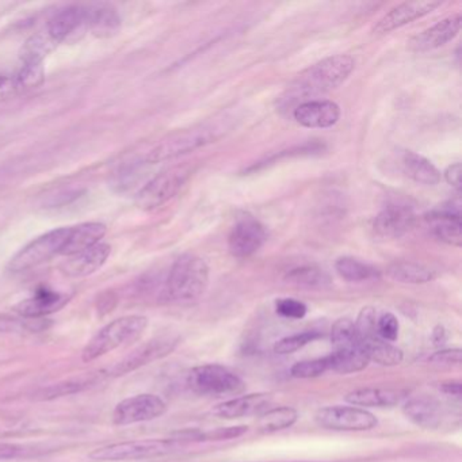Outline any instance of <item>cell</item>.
Wrapping results in <instances>:
<instances>
[{
  "label": "cell",
  "instance_id": "19",
  "mask_svg": "<svg viewBox=\"0 0 462 462\" xmlns=\"http://www.w3.org/2000/svg\"><path fill=\"white\" fill-rule=\"evenodd\" d=\"M293 117L304 128H331L339 121L340 107L332 101H305L294 109Z\"/></svg>",
  "mask_w": 462,
  "mask_h": 462
},
{
  "label": "cell",
  "instance_id": "34",
  "mask_svg": "<svg viewBox=\"0 0 462 462\" xmlns=\"http://www.w3.org/2000/svg\"><path fill=\"white\" fill-rule=\"evenodd\" d=\"M56 42L48 36L47 32L34 34L23 44L21 50L23 64H42L44 59L56 48Z\"/></svg>",
  "mask_w": 462,
  "mask_h": 462
},
{
  "label": "cell",
  "instance_id": "35",
  "mask_svg": "<svg viewBox=\"0 0 462 462\" xmlns=\"http://www.w3.org/2000/svg\"><path fill=\"white\" fill-rule=\"evenodd\" d=\"M331 342L335 350L361 346L358 334H356V324L351 319L343 318L335 321L331 328Z\"/></svg>",
  "mask_w": 462,
  "mask_h": 462
},
{
  "label": "cell",
  "instance_id": "4",
  "mask_svg": "<svg viewBox=\"0 0 462 462\" xmlns=\"http://www.w3.org/2000/svg\"><path fill=\"white\" fill-rule=\"evenodd\" d=\"M185 445L186 443L178 437L166 439L128 440L96 448L88 454V458L102 462L139 461L169 456Z\"/></svg>",
  "mask_w": 462,
  "mask_h": 462
},
{
  "label": "cell",
  "instance_id": "18",
  "mask_svg": "<svg viewBox=\"0 0 462 462\" xmlns=\"http://www.w3.org/2000/svg\"><path fill=\"white\" fill-rule=\"evenodd\" d=\"M404 415L416 426L427 430L439 429L445 420V407L437 397L419 394L404 402Z\"/></svg>",
  "mask_w": 462,
  "mask_h": 462
},
{
  "label": "cell",
  "instance_id": "16",
  "mask_svg": "<svg viewBox=\"0 0 462 462\" xmlns=\"http://www.w3.org/2000/svg\"><path fill=\"white\" fill-rule=\"evenodd\" d=\"M416 216L407 205H388L374 220L375 235L383 239H400L415 226Z\"/></svg>",
  "mask_w": 462,
  "mask_h": 462
},
{
  "label": "cell",
  "instance_id": "21",
  "mask_svg": "<svg viewBox=\"0 0 462 462\" xmlns=\"http://www.w3.org/2000/svg\"><path fill=\"white\" fill-rule=\"evenodd\" d=\"M432 235L440 242L461 247L462 223L458 207H446L434 210L427 217Z\"/></svg>",
  "mask_w": 462,
  "mask_h": 462
},
{
  "label": "cell",
  "instance_id": "37",
  "mask_svg": "<svg viewBox=\"0 0 462 462\" xmlns=\"http://www.w3.org/2000/svg\"><path fill=\"white\" fill-rule=\"evenodd\" d=\"M45 448L37 445H23V443L0 442V461L9 459L32 458L45 453Z\"/></svg>",
  "mask_w": 462,
  "mask_h": 462
},
{
  "label": "cell",
  "instance_id": "9",
  "mask_svg": "<svg viewBox=\"0 0 462 462\" xmlns=\"http://www.w3.org/2000/svg\"><path fill=\"white\" fill-rule=\"evenodd\" d=\"M319 426L334 431H367L378 424L377 418L365 408L328 405L316 412Z\"/></svg>",
  "mask_w": 462,
  "mask_h": 462
},
{
  "label": "cell",
  "instance_id": "29",
  "mask_svg": "<svg viewBox=\"0 0 462 462\" xmlns=\"http://www.w3.org/2000/svg\"><path fill=\"white\" fill-rule=\"evenodd\" d=\"M386 275L396 282L408 285H421L435 278L431 269L415 262H394L386 269Z\"/></svg>",
  "mask_w": 462,
  "mask_h": 462
},
{
  "label": "cell",
  "instance_id": "11",
  "mask_svg": "<svg viewBox=\"0 0 462 462\" xmlns=\"http://www.w3.org/2000/svg\"><path fill=\"white\" fill-rule=\"evenodd\" d=\"M178 337H158L148 340L144 345L139 346L136 350L121 359L120 362L110 367L107 375L110 377H121V375L129 374L136 372L140 367L147 366L152 362L159 361L164 356H170L172 351L180 345Z\"/></svg>",
  "mask_w": 462,
  "mask_h": 462
},
{
  "label": "cell",
  "instance_id": "25",
  "mask_svg": "<svg viewBox=\"0 0 462 462\" xmlns=\"http://www.w3.org/2000/svg\"><path fill=\"white\" fill-rule=\"evenodd\" d=\"M405 392L391 388H361L350 392L346 402L354 407L392 408L405 399Z\"/></svg>",
  "mask_w": 462,
  "mask_h": 462
},
{
  "label": "cell",
  "instance_id": "17",
  "mask_svg": "<svg viewBox=\"0 0 462 462\" xmlns=\"http://www.w3.org/2000/svg\"><path fill=\"white\" fill-rule=\"evenodd\" d=\"M69 300V294L42 288L29 299L18 302L13 310L23 319H44L63 310Z\"/></svg>",
  "mask_w": 462,
  "mask_h": 462
},
{
  "label": "cell",
  "instance_id": "26",
  "mask_svg": "<svg viewBox=\"0 0 462 462\" xmlns=\"http://www.w3.org/2000/svg\"><path fill=\"white\" fill-rule=\"evenodd\" d=\"M88 31L97 37H109L121 28V17L110 5L98 4L86 6Z\"/></svg>",
  "mask_w": 462,
  "mask_h": 462
},
{
  "label": "cell",
  "instance_id": "33",
  "mask_svg": "<svg viewBox=\"0 0 462 462\" xmlns=\"http://www.w3.org/2000/svg\"><path fill=\"white\" fill-rule=\"evenodd\" d=\"M285 280L293 285L307 289H324L331 283V278L315 264L294 267L286 274Z\"/></svg>",
  "mask_w": 462,
  "mask_h": 462
},
{
  "label": "cell",
  "instance_id": "20",
  "mask_svg": "<svg viewBox=\"0 0 462 462\" xmlns=\"http://www.w3.org/2000/svg\"><path fill=\"white\" fill-rule=\"evenodd\" d=\"M110 253H112V247L107 243H99L82 253L67 256V261L60 264V270L67 277H88L106 263Z\"/></svg>",
  "mask_w": 462,
  "mask_h": 462
},
{
  "label": "cell",
  "instance_id": "13",
  "mask_svg": "<svg viewBox=\"0 0 462 462\" xmlns=\"http://www.w3.org/2000/svg\"><path fill=\"white\" fill-rule=\"evenodd\" d=\"M440 5H442L440 2H434V0L404 2V4L389 10V12L373 26V34L381 36V34L391 33V32L402 28V26L413 23V21L420 20V18L431 14Z\"/></svg>",
  "mask_w": 462,
  "mask_h": 462
},
{
  "label": "cell",
  "instance_id": "41",
  "mask_svg": "<svg viewBox=\"0 0 462 462\" xmlns=\"http://www.w3.org/2000/svg\"><path fill=\"white\" fill-rule=\"evenodd\" d=\"M275 310L277 313L285 319H293V320H299V319L304 318L307 315V305L299 300L294 299H281L275 302Z\"/></svg>",
  "mask_w": 462,
  "mask_h": 462
},
{
  "label": "cell",
  "instance_id": "32",
  "mask_svg": "<svg viewBox=\"0 0 462 462\" xmlns=\"http://www.w3.org/2000/svg\"><path fill=\"white\" fill-rule=\"evenodd\" d=\"M299 419V412L291 407H277L266 410L258 420V431L262 434H274L293 426Z\"/></svg>",
  "mask_w": 462,
  "mask_h": 462
},
{
  "label": "cell",
  "instance_id": "36",
  "mask_svg": "<svg viewBox=\"0 0 462 462\" xmlns=\"http://www.w3.org/2000/svg\"><path fill=\"white\" fill-rule=\"evenodd\" d=\"M14 77L18 94L33 90L42 85L45 79V69L42 64H23Z\"/></svg>",
  "mask_w": 462,
  "mask_h": 462
},
{
  "label": "cell",
  "instance_id": "31",
  "mask_svg": "<svg viewBox=\"0 0 462 462\" xmlns=\"http://www.w3.org/2000/svg\"><path fill=\"white\" fill-rule=\"evenodd\" d=\"M335 270L343 280L348 282H366V281L378 280L381 275L377 267L351 256H342L337 259L335 262Z\"/></svg>",
  "mask_w": 462,
  "mask_h": 462
},
{
  "label": "cell",
  "instance_id": "46",
  "mask_svg": "<svg viewBox=\"0 0 462 462\" xmlns=\"http://www.w3.org/2000/svg\"><path fill=\"white\" fill-rule=\"evenodd\" d=\"M291 462H307V461H291Z\"/></svg>",
  "mask_w": 462,
  "mask_h": 462
},
{
  "label": "cell",
  "instance_id": "40",
  "mask_svg": "<svg viewBox=\"0 0 462 462\" xmlns=\"http://www.w3.org/2000/svg\"><path fill=\"white\" fill-rule=\"evenodd\" d=\"M399 320L393 313L385 312L377 318V334L381 339L389 343L396 342L399 337Z\"/></svg>",
  "mask_w": 462,
  "mask_h": 462
},
{
  "label": "cell",
  "instance_id": "38",
  "mask_svg": "<svg viewBox=\"0 0 462 462\" xmlns=\"http://www.w3.org/2000/svg\"><path fill=\"white\" fill-rule=\"evenodd\" d=\"M320 337V332L315 331H304L300 332V334L291 335V337H282V339L278 340L274 346V351L277 354H291L296 353L300 348L304 347V346L310 345L313 340Z\"/></svg>",
  "mask_w": 462,
  "mask_h": 462
},
{
  "label": "cell",
  "instance_id": "43",
  "mask_svg": "<svg viewBox=\"0 0 462 462\" xmlns=\"http://www.w3.org/2000/svg\"><path fill=\"white\" fill-rule=\"evenodd\" d=\"M17 94L14 77H12V75H0V101L13 98Z\"/></svg>",
  "mask_w": 462,
  "mask_h": 462
},
{
  "label": "cell",
  "instance_id": "12",
  "mask_svg": "<svg viewBox=\"0 0 462 462\" xmlns=\"http://www.w3.org/2000/svg\"><path fill=\"white\" fill-rule=\"evenodd\" d=\"M267 240V231L263 224L247 216L235 224L228 236L229 253L235 258H248L258 253Z\"/></svg>",
  "mask_w": 462,
  "mask_h": 462
},
{
  "label": "cell",
  "instance_id": "30",
  "mask_svg": "<svg viewBox=\"0 0 462 462\" xmlns=\"http://www.w3.org/2000/svg\"><path fill=\"white\" fill-rule=\"evenodd\" d=\"M359 343L370 361H374L381 366H396V365L402 364V358H404L402 351L399 347H396L393 343L381 339L380 337H367V339L359 340Z\"/></svg>",
  "mask_w": 462,
  "mask_h": 462
},
{
  "label": "cell",
  "instance_id": "42",
  "mask_svg": "<svg viewBox=\"0 0 462 462\" xmlns=\"http://www.w3.org/2000/svg\"><path fill=\"white\" fill-rule=\"evenodd\" d=\"M462 351L459 348H448V350H440L432 354L429 362L440 366H458L461 364Z\"/></svg>",
  "mask_w": 462,
  "mask_h": 462
},
{
  "label": "cell",
  "instance_id": "15",
  "mask_svg": "<svg viewBox=\"0 0 462 462\" xmlns=\"http://www.w3.org/2000/svg\"><path fill=\"white\" fill-rule=\"evenodd\" d=\"M462 17L459 13L439 21L432 25L431 28L412 37L408 42V48L412 52H430V51L438 50L445 47L448 42H453L461 31Z\"/></svg>",
  "mask_w": 462,
  "mask_h": 462
},
{
  "label": "cell",
  "instance_id": "28",
  "mask_svg": "<svg viewBox=\"0 0 462 462\" xmlns=\"http://www.w3.org/2000/svg\"><path fill=\"white\" fill-rule=\"evenodd\" d=\"M329 370L339 374H353L361 372L369 365L370 359L362 346L335 350L329 354Z\"/></svg>",
  "mask_w": 462,
  "mask_h": 462
},
{
  "label": "cell",
  "instance_id": "7",
  "mask_svg": "<svg viewBox=\"0 0 462 462\" xmlns=\"http://www.w3.org/2000/svg\"><path fill=\"white\" fill-rule=\"evenodd\" d=\"M67 234H69V228H59L37 237L10 261V272H29L42 266L56 255H60Z\"/></svg>",
  "mask_w": 462,
  "mask_h": 462
},
{
  "label": "cell",
  "instance_id": "1",
  "mask_svg": "<svg viewBox=\"0 0 462 462\" xmlns=\"http://www.w3.org/2000/svg\"><path fill=\"white\" fill-rule=\"evenodd\" d=\"M356 69V60L348 55H337L319 61L299 75L289 88L291 98H310L328 93L342 86Z\"/></svg>",
  "mask_w": 462,
  "mask_h": 462
},
{
  "label": "cell",
  "instance_id": "2",
  "mask_svg": "<svg viewBox=\"0 0 462 462\" xmlns=\"http://www.w3.org/2000/svg\"><path fill=\"white\" fill-rule=\"evenodd\" d=\"M209 285V266L204 259L191 254L180 255L170 269L163 299L175 304L197 301Z\"/></svg>",
  "mask_w": 462,
  "mask_h": 462
},
{
  "label": "cell",
  "instance_id": "8",
  "mask_svg": "<svg viewBox=\"0 0 462 462\" xmlns=\"http://www.w3.org/2000/svg\"><path fill=\"white\" fill-rule=\"evenodd\" d=\"M216 131L207 126L201 128L188 129V131L178 132L172 136L167 137L163 142L159 143L150 153H148L147 163L156 164L162 162L172 161L180 156L188 155L194 151L204 148L205 145L215 142Z\"/></svg>",
  "mask_w": 462,
  "mask_h": 462
},
{
  "label": "cell",
  "instance_id": "3",
  "mask_svg": "<svg viewBox=\"0 0 462 462\" xmlns=\"http://www.w3.org/2000/svg\"><path fill=\"white\" fill-rule=\"evenodd\" d=\"M148 327V319L142 315L123 316L102 327L82 351L85 364L96 361L117 348L137 342Z\"/></svg>",
  "mask_w": 462,
  "mask_h": 462
},
{
  "label": "cell",
  "instance_id": "44",
  "mask_svg": "<svg viewBox=\"0 0 462 462\" xmlns=\"http://www.w3.org/2000/svg\"><path fill=\"white\" fill-rule=\"evenodd\" d=\"M445 180L457 191L461 190V164L454 163L445 171Z\"/></svg>",
  "mask_w": 462,
  "mask_h": 462
},
{
  "label": "cell",
  "instance_id": "27",
  "mask_svg": "<svg viewBox=\"0 0 462 462\" xmlns=\"http://www.w3.org/2000/svg\"><path fill=\"white\" fill-rule=\"evenodd\" d=\"M405 174L424 186H437L440 182V172L429 159L412 151H405L402 159Z\"/></svg>",
  "mask_w": 462,
  "mask_h": 462
},
{
  "label": "cell",
  "instance_id": "5",
  "mask_svg": "<svg viewBox=\"0 0 462 462\" xmlns=\"http://www.w3.org/2000/svg\"><path fill=\"white\" fill-rule=\"evenodd\" d=\"M188 386L199 396H239L245 391V383L228 367L208 364L193 367L188 374Z\"/></svg>",
  "mask_w": 462,
  "mask_h": 462
},
{
  "label": "cell",
  "instance_id": "22",
  "mask_svg": "<svg viewBox=\"0 0 462 462\" xmlns=\"http://www.w3.org/2000/svg\"><path fill=\"white\" fill-rule=\"evenodd\" d=\"M273 397L270 393H250L234 397L216 405L212 413L221 419H239L255 415L269 407Z\"/></svg>",
  "mask_w": 462,
  "mask_h": 462
},
{
  "label": "cell",
  "instance_id": "39",
  "mask_svg": "<svg viewBox=\"0 0 462 462\" xmlns=\"http://www.w3.org/2000/svg\"><path fill=\"white\" fill-rule=\"evenodd\" d=\"M329 370L328 356L323 358L310 359V361L297 362L291 366V374L294 378H316L323 375Z\"/></svg>",
  "mask_w": 462,
  "mask_h": 462
},
{
  "label": "cell",
  "instance_id": "14",
  "mask_svg": "<svg viewBox=\"0 0 462 462\" xmlns=\"http://www.w3.org/2000/svg\"><path fill=\"white\" fill-rule=\"evenodd\" d=\"M88 31L86 6L74 5L59 10L52 15L47 26V33L56 44L77 40Z\"/></svg>",
  "mask_w": 462,
  "mask_h": 462
},
{
  "label": "cell",
  "instance_id": "24",
  "mask_svg": "<svg viewBox=\"0 0 462 462\" xmlns=\"http://www.w3.org/2000/svg\"><path fill=\"white\" fill-rule=\"evenodd\" d=\"M105 374L106 373H86V374L77 375V377H71L69 380L52 383V385L44 386V388L39 389L33 394V399L37 400V402H51V400L61 399V397L80 393V392L101 383Z\"/></svg>",
  "mask_w": 462,
  "mask_h": 462
},
{
  "label": "cell",
  "instance_id": "45",
  "mask_svg": "<svg viewBox=\"0 0 462 462\" xmlns=\"http://www.w3.org/2000/svg\"><path fill=\"white\" fill-rule=\"evenodd\" d=\"M440 391L453 399L459 400L462 396V385L459 381H448L440 385Z\"/></svg>",
  "mask_w": 462,
  "mask_h": 462
},
{
  "label": "cell",
  "instance_id": "10",
  "mask_svg": "<svg viewBox=\"0 0 462 462\" xmlns=\"http://www.w3.org/2000/svg\"><path fill=\"white\" fill-rule=\"evenodd\" d=\"M167 411V404L162 397L152 393L136 394L116 405L112 413L115 426H131L161 418Z\"/></svg>",
  "mask_w": 462,
  "mask_h": 462
},
{
  "label": "cell",
  "instance_id": "6",
  "mask_svg": "<svg viewBox=\"0 0 462 462\" xmlns=\"http://www.w3.org/2000/svg\"><path fill=\"white\" fill-rule=\"evenodd\" d=\"M191 175L190 166H177L153 177L137 193L136 204L144 210L156 208L174 199Z\"/></svg>",
  "mask_w": 462,
  "mask_h": 462
},
{
  "label": "cell",
  "instance_id": "23",
  "mask_svg": "<svg viewBox=\"0 0 462 462\" xmlns=\"http://www.w3.org/2000/svg\"><path fill=\"white\" fill-rule=\"evenodd\" d=\"M106 232V226L102 223H96V221L69 226L60 255L72 256L99 245Z\"/></svg>",
  "mask_w": 462,
  "mask_h": 462
}]
</instances>
